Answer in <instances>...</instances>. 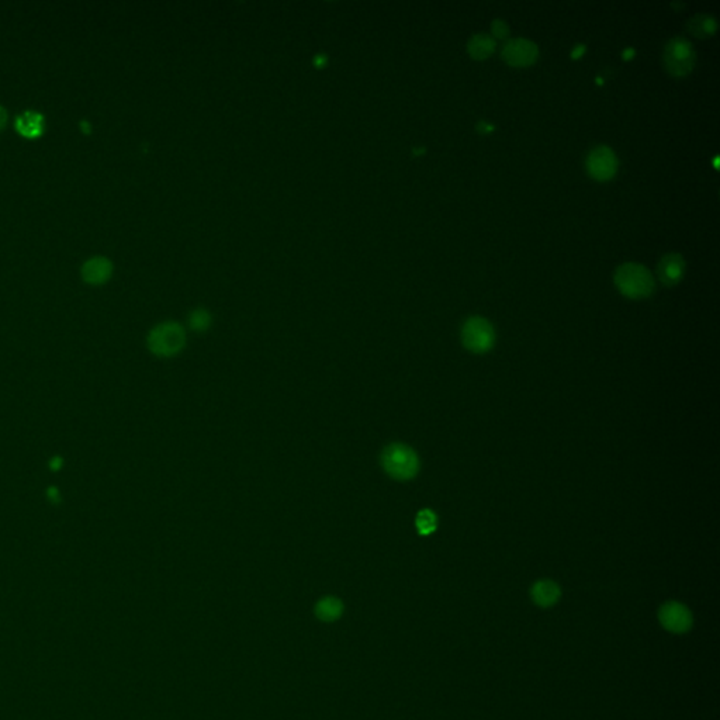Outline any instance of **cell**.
Wrapping results in <instances>:
<instances>
[{"instance_id":"cell-1","label":"cell","mask_w":720,"mask_h":720,"mask_svg":"<svg viewBox=\"0 0 720 720\" xmlns=\"http://www.w3.org/2000/svg\"><path fill=\"white\" fill-rule=\"evenodd\" d=\"M380 465L384 473L397 481H410L417 477L421 469L418 453L406 443H390L380 454Z\"/></svg>"},{"instance_id":"cell-2","label":"cell","mask_w":720,"mask_h":720,"mask_svg":"<svg viewBox=\"0 0 720 720\" xmlns=\"http://www.w3.org/2000/svg\"><path fill=\"white\" fill-rule=\"evenodd\" d=\"M186 331L179 322L165 321L150 331L147 345L158 358H173L186 346Z\"/></svg>"},{"instance_id":"cell-3","label":"cell","mask_w":720,"mask_h":720,"mask_svg":"<svg viewBox=\"0 0 720 720\" xmlns=\"http://www.w3.org/2000/svg\"><path fill=\"white\" fill-rule=\"evenodd\" d=\"M618 290L633 300L646 298L654 291V279L650 271L639 264H623L615 272Z\"/></svg>"},{"instance_id":"cell-4","label":"cell","mask_w":720,"mask_h":720,"mask_svg":"<svg viewBox=\"0 0 720 720\" xmlns=\"http://www.w3.org/2000/svg\"><path fill=\"white\" fill-rule=\"evenodd\" d=\"M462 342L467 351L477 355L491 351L495 344L493 323L483 317H470L462 326Z\"/></svg>"},{"instance_id":"cell-5","label":"cell","mask_w":720,"mask_h":720,"mask_svg":"<svg viewBox=\"0 0 720 720\" xmlns=\"http://www.w3.org/2000/svg\"><path fill=\"white\" fill-rule=\"evenodd\" d=\"M695 49L684 37L671 38L664 48V65L674 77L688 75L695 65Z\"/></svg>"},{"instance_id":"cell-6","label":"cell","mask_w":720,"mask_h":720,"mask_svg":"<svg viewBox=\"0 0 720 720\" xmlns=\"http://www.w3.org/2000/svg\"><path fill=\"white\" fill-rule=\"evenodd\" d=\"M539 49L538 45L527 38H513L504 44L501 56L502 59L516 68H525L535 63L538 59Z\"/></svg>"},{"instance_id":"cell-7","label":"cell","mask_w":720,"mask_h":720,"mask_svg":"<svg viewBox=\"0 0 720 720\" xmlns=\"http://www.w3.org/2000/svg\"><path fill=\"white\" fill-rule=\"evenodd\" d=\"M586 170L591 177L600 182L612 179L618 170V158L615 152L605 145L594 148L586 157Z\"/></svg>"},{"instance_id":"cell-8","label":"cell","mask_w":720,"mask_h":720,"mask_svg":"<svg viewBox=\"0 0 720 720\" xmlns=\"http://www.w3.org/2000/svg\"><path fill=\"white\" fill-rule=\"evenodd\" d=\"M659 619L664 629L671 633H685L691 629L694 619L691 611L681 602H666L659 612Z\"/></svg>"},{"instance_id":"cell-9","label":"cell","mask_w":720,"mask_h":720,"mask_svg":"<svg viewBox=\"0 0 720 720\" xmlns=\"http://www.w3.org/2000/svg\"><path fill=\"white\" fill-rule=\"evenodd\" d=\"M685 273V260L680 253H667L657 266V275L663 285L671 287L681 282Z\"/></svg>"},{"instance_id":"cell-10","label":"cell","mask_w":720,"mask_h":720,"mask_svg":"<svg viewBox=\"0 0 720 720\" xmlns=\"http://www.w3.org/2000/svg\"><path fill=\"white\" fill-rule=\"evenodd\" d=\"M113 275V264L104 256L88 259L82 266V278L88 285H104Z\"/></svg>"},{"instance_id":"cell-11","label":"cell","mask_w":720,"mask_h":720,"mask_svg":"<svg viewBox=\"0 0 720 720\" xmlns=\"http://www.w3.org/2000/svg\"><path fill=\"white\" fill-rule=\"evenodd\" d=\"M15 127L22 137L34 140V138H38L42 136L44 128H45V120L41 113L27 110L17 115Z\"/></svg>"},{"instance_id":"cell-12","label":"cell","mask_w":720,"mask_h":720,"mask_svg":"<svg viewBox=\"0 0 720 720\" xmlns=\"http://www.w3.org/2000/svg\"><path fill=\"white\" fill-rule=\"evenodd\" d=\"M560 595H561L560 586L552 579L536 581L531 590V597H532L534 602L542 608H549V607H553L554 604H557V601L560 600Z\"/></svg>"},{"instance_id":"cell-13","label":"cell","mask_w":720,"mask_h":720,"mask_svg":"<svg viewBox=\"0 0 720 720\" xmlns=\"http://www.w3.org/2000/svg\"><path fill=\"white\" fill-rule=\"evenodd\" d=\"M687 30L698 38H707L716 33L717 22L713 16L706 13L695 15L687 22Z\"/></svg>"},{"instance_id":"cell-14","label":"cell","mask_w":720,"mask_h":720,"mask_svg":"<svg viewBox=\"0 0 720 720\" xmlns=\"http://www.w3.org/2000/svg\"><path fill=\"white\" fill-rule=\"evenodd\" d=\"M495 49V40L490 34H476L469 40L467 51L474 59H487Z\"/></svg>"},{"instance_id":"cell-15","label":"cell","mask_w":720,"mask_h":720,"mask_svg":"<svg viewBox=\"0 0 720 720\" xmlns=\"http://www.w3.org/2000/svg\"><path fill=\"white\" fill-rule=\"evenodd\" d=\"M415 528L421 536L432 535L438 528L436 513L429 508L421 509L415 516Z\"/></svg>"},{"instance_id":"cell-16","label":"cell","mask_w":720,"mask_h":720,"mask_svg":"<svg viewBox=\"0 0 720 720\" xmlns=\"http://www.w3.org/2000/svg\"><path fill=\"white\" fill-rule=\"evenodd\" d=\"M213 318L211 314L205 308L194 310L189 315V326L195 333H206L211 326Z\"/></svg>"},{"instance_id":"cell-17","label":"cell","mask_w":720,"mask_h":720,"mask_svg":"<svg viewBox=\"0 0 720 720\" xmlns=\"http://www.w3.org/2000/svg\"><path fill=\"white\" fill-rule=\"evenodd\" d=\"M318 611H319V615L323 616V618H335L339 611H341V604L339 601H337L335 598H325L319 602L318 605Z\"/></svg>"},{"instance_id":"cell-18","label":"cell","mask_w":720,"mask_h":720,"mask_svg":"<svg viewBox=\"0 0 720 720\" xmlns=\"http://www.w3.org/2000/svg\"><path fill=\"white\" fill-rule=\"evenodd\" d=\"M491 33L495 38H506L509 34V27L504 20H494L491 24ZM493 37V38H494Z\"/></svg>"},{"instance_id":"cell-19","label":"cell","mask_w":720,"mask_h":720,"mask_svg":"<svg viewBox=\"0 0 720 720\" xmlns=\"http://www.w3.org/2000/svg\"><path fill=\"white\" fill-rule=\"evenodd\" d=\"M62 465H63V461H62V457H59V456H55V457H54V459H52V461L49 462V469H51L52 472H58V470H61Z\"/></svg>"},{"instance_id":"cell-20","label":"cell","mask_w":720,"mask_h":720,"mask_svg":"<svg viewBox=\"0 0 720 720\" xmlns=\"http://www.w3.org/2000/svg\"><path fill=\"white\" fill-rule=\"evenodd\" d=\"M47 495H48V498H49L52 502H58V501H59V491H58V488H55V487L48 488V490H47Z\"/></svg>"},{"instance_id":"cell-21","label":"cell","mask_w":720,"mask_h":720,"mask_svg":"<svg viewBox=\"0 0 720 720\" xmlns=\"http://www.w3.org/2000/svg\"><path fill=\"white\" fill-rule=\"evenodd\" d=\"M6 122H8V111L5 110V107L0 106V131L6 127Z\"/></svg>"},{"instance_id":"cell-22","label":"cell","mask_w":720,"mask_h":720,"mask_svg":"<svg viewBox=\"0 0 720 720\" xmlns=\"http://www.w3.org/2000/svg\"><path fill=\"white\" fill-rule=\"evenodd\" d=\"M477 128H479V129H481L484 134H487V133H490V131H493V128H494V127L488 125L487 122H479V127H477Z\"/></svg>"},{"instance_id":"cell-23","label":"cell","mask_w":720,"mask_h":720,"mask_svg":"<svg viewBox=\"0 0 720 720\" xmlns=\"http://www.w3.org/2000/svg\"><path fill=\"white\" fill-rule=\"evenodd\" d=\"M584 51H585V48H584L582 45H578V47L574 49V52H573V58H578Z\"/></svg>"}]
</instances>
